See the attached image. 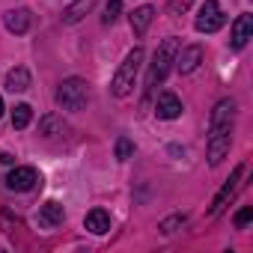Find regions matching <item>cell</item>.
<instances>
[{"instance_id":"obj_13","label":"cell","mask_w":253,"mask_h":253,"mask_svg":"<svg viewBox=\"0 0 253 253\" xmlns=\"http://www.w3.org/2000/svg\"><path fill=\"white\" fill-rule=\"evenodd\" d=\"M30 9H12V12H6V18H3V24H6V30L9 33H15V36H21V33H27L30 30Z\"/></svg>"},{"instance_id":"obj_4","label":"cell","mask_w":253,"mask_h":253,"mask_svg":"<svg viewBox=\"0 0 253 253\" xmlns=\"http://www.w3.org/2000/svg\"><path fill=\"white\" fill-rule=\"evenodd\" d=\"M223 24H226V15H223L220 3H217V0H206V3L200 6V15H197L194 27L200 33H217Z\"/></svg>"},{"instance_id":"obj_8","label":"cell","mask_w":253,"mask_h":253,"mask_svg":"<svg viewBox=\"0 0 253 253\" xmlns=\"http://www.w3.org/2000/svg\"><path fill=\"white\" fill-rule=\"evenodd\" d=\"M232 131H211L209 134V164L211 167H217L223 158H226V152H229V137Z\"/></svg>"},{"instance_id":"obj_25","label":"cell","mask_w":253,"mask_h":253,"mask_svg":"<svg viewBox=\"0 0 253 253\" xmlns=\"http://www.w3.org/2000/svg\"><path fill=\"white\" fill-rule=\"evenodd\" d=\"M0 116H3V98H0Z\"/></svg>"},{"instance_id":"obj_10","label":"cell","mask_w":253,"mask_h":253,"mask_svg":"<svg viewBox=\"0 0 253 253\" xmlns=\"http://www.w3.org/2000/svg\"><path fill=\"white\" fill-rule=\"evenodd\" d=\"M253 39V15H238L235 21H232V36H229V42H232V48H244L247 42Z\"/></svg>"},{"instance_id":"obj_19","label":"cell","mask_w":253,"mask_h":253,"mask_svg":"<svg viewBox=\"0 0 253 253\" xmlns=\"http://www.w3.org/2000/svg\"><path fill=\"white\" fill-rule=\"evenodd\" d=\"M185 223H188V217H185V214H170V217H164V220H161V226H158V229H161L164 235H173V232H179Z\"/></svg>"},{"instance_id":"obj_6","label":"cell","mask_w":253,"mask_h":253,"mask_svg":"<svg viewBox=\"0 0 253 253\" xmlns=\"http://www.w3.org/2000/svg\"><path fill=\"white\" fill-rule=\"evenodd\" d=\"M232 119H235V101L232 98L217 101L209 119V131H232Z\"/></svg>"},{"instance_id":"obj_3","label":"cell","mask_w":253,"mask_h":253,"mask_svg":"<svg viewBox=\"0 0 253 253\" xmlns=\"http://www.w3.org/2000/svg\"><path fill=\"white\" fill-rule=\"evenodd\" d=\"M89 98V86L84 78H66L60 86H57V104L63 110H81Z\"/></svg>"},{"instance_id":"obj_11","label":"cell","mask_w":253,"mask_h":253,"mask_svg":"<svg viewBox=\"0 0 253 253\" xmlns=\"http://www.w3.org/2000/svg\"><path fill=\"white\" fill-rule=\"evenodd\" d=\"M63 217H66V211H63V206H60L57 200H48V203L39 206V226H42V229H54V226H60Z\"/></svg>"},{"instance_id":"obj_18","label":"cell","mask_w":253,"mask_h":253,"mask_svg":"<svg viewBox=\"0 0 253 253\" xmlns=\"http://www.w3.org/2000/svg\"><path fill=\"white\" fill-rule=\"evenodd\" d=\"M30 119H33V107L30 104H15V110H12V128H27Z\"/></svg>"},{"instance_id":"obj_1","label":"cell","mask_w":253,"mask_h":253,"mask_svg":"<svg viewBox=\"0 0 253 253\" xmlns=\"http://www.w3.org/2000/svg\"><path fill=\"white\" fill-rule=\"evenodd\" d=\"M179 39L176 36H170V39H164L161 45H158V51H155V57H152V63H149V72H146V92H152L158 84H164V78L170 75V69H173V60H176V54H179Z\"/></svg>"},{"instance_id":"obj_24","label":"cell","mask_w":253,"mask_h":253,"mask_svg":"<svg viewBox=\"0 0 253 253\" xmlns=\"http://www.w3.org/2000/svg\"><path fill=\"white\" fill-rule=\"evenodd\" d=\"M12 161H15L12 155H6V152H0V164H12Z\"/></svg>"},{"instance_id":"obj_7","label":"cell","mask_w":253,"mask_h":253,"mask_svg":"<svg viewBox=\"0 0 253 253\" xmlns=\"http://www.w3.org/2000/svg\"><path fill=\"white\" fill-rule=\"evenodd\" d=\"M39 182V173H36V167H15L9 176H6V188L9 191H30L33 185Z\"/></svg>"},{"instance_id":"obj_23","label":"cell","mask_w":253,"mask_h":253,"mask_svg":"<svg viewBox=\"0 0 253 253\" xmlns=\"http://www.w3.org/2000/svg\"><path fill=\"white\" fill-rule=\"evenodd\" d=\"M250 217H253V206H244V209L235 214V226H238V229H244V226L250 223Z\"/></svg>"},{"instance_id":"obj_22","label":"cell","mask_w":253,"mask_h":253,"mask_svg":"<svg viewBox=\"0 0 253 253\" xmlns=\"http://www.w3.org/2000/svg\"><path fill=\"white\" fill-rule=\"evenodd\" d=\"M57 125H60V122H57V116H54V113H48V116H42L39 128H42V134H45V137H51V134H57Z\"/></svg>"},{"instance_id":"obj_17","label":"cell","mask_w":253,"mask_h":253,"mask_svg":"<svg viewBox=\"0 0 253 253\" xmlns=\"http://www.w3.org/2000/svg\"><path fill=\"white\" fill-rule=\"evenodd\" d=\"M92 3H95V0H75V3L63 12V24H78V21L92 9Z\"/></svg>"},{"instance_id":"obj_21","label":"cell","mask_w":253,"mask_h":253,"mask_svg":"<svg viewBox=\"0 0 253 253\" xmlns=\"http://www.w3.org/2000/svg\"><path fill=\"white\" fill-rule=\"evenodd\" d=\"M131 155H134V143H131L128 137H119V140H116V158H119V161H128Z\"/></svg>"},{"instance_id":"obj_12","label":"cell","mask_w":253,"mask_h":253,"mask_svg":"<svg viewBox=\"0 0 253 253\" xmlns=\"http://www.w3.org/2000/svg\"><path fill=\"white\" fill-rule=\"evenodd\" d=\"M155 113L161 119H179L182 116V101L173 92H161L158 95V104H155Z\"/></svg>"},{"instance_id":"obj_16","label":"cell","mask_w":253,"mask_h":253,"mask_svg":"<svg viewBox=\"0 0 253 253\" xmlns=\"http://www.w3.org/2000/svg\"><path fill=\"white\" fill-rule=\"evenodd\" d=\"M6 89H9V92H24V89H30V72H27L24 66H15V69L6 75Z\"/></svg>"},{"instance_id":"obj_20","label":"cell","mask_w":253,"mask_h":253,"mask_svg":"<svg viewBox=\"0 0 253 253\" xmlns=\"http://www.w3.org/2000/svg\"><path fill=\"white\" fill-rule=\"evenodd\" d=\"M119 12H122V0H107V6H104V15H101V21H104V24H113V21L119 18Z\"/></svg>"},{"instance_id":"obj_15","label":"cell","mask_w":253,"mask_h":253,"mask_svg":"<svg viewBox=\"0 0 253 253\" xmlns=\"http://www.w3.org/2000/svg\"><path fill=\"white\" fill-rule=\"evenodd\" d=\"M152 18H155V9H152V6H137V9L131 12V30H134V36H143V33L149 30Z\"/></svg>"},{"instance_id":"obj_9","label":"cell","mask_w":253,"mask_h":253,"mask_svg":"<svg viewBox=\"0 0 253 253\" xmlns=\"http://www.w3.org/2000/svg\"><path fill=\"white\" fill-rule=\"evenodd\" d=\"M176 69H179V75H191L200 63H203V48L200 45H188V48H179V54H176Z\"/></svg>"},{"instance_id":"obj_5","label":"cell","mask_w":253,"mask_h":253,"mask_svg":"<svg viewBox=\"0 0 253 253\" xmlns=\"http://www.w3.org/2000/svg\"><path fill=\"white\" fill-rule=\"evenodd\" d=\"M241 176H244V164H238L235 170H232V176L226 179V185L217 191V197L211 200V209H209V217H217L223 209H226V203L235 197V191H238V182H241Z\"/></svg>"},{"instance_id":"obj_14","label":"cell","mask_w":253,"mask_h":253,"mask_svg":"<svg viewBox=\"0 0 253 253\" xmlns=\"http://www.w3.org/2000/svg\"><path fill=\"white\" fill-rule=\"evenodd\" d=\"M84 226H86L89 232H95V235H104V232L110 229V214H107L104 209H92V211H86Z\"/></svg>"},{"instance_id":"obj_2","label":"cell","mask_w":253,"mask_h":253,"mask_svg":"<svg viewBox=\"0 0 253 253\" xmlns=\"http://www.w3.org/2000/svg\"><path fill=\"white\" fill-rule=\"evenodd\" d=\"M140 63H143V48L137 45V48H131L128 54H125V60L119 63V69H116V75H113L110 89H113V95H116V98H125V95L134 89V81H137Z\"/></svg>"}]
</instances>
